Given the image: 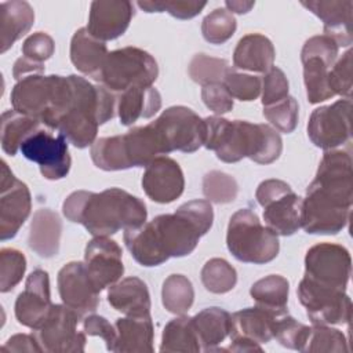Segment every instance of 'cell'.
Returning <instances> with one entry per match:
<instances>
[{
    "label": "cell",
    "instance_id": "obj_1",
    "mask_svg": "<svg viewBox=\"0 0 353 353\" xmlns=\"http://www.w3.org/2000/svg\"><path fill=\"white\" fill-rule=\"evenodd\" d=\"M208 200H192L174 214H163L138 228L125 229L123 240L131 256L142 266H159L170 258L192 254L201 236L212 226Z\"/></svg>",
    "mask_w": 353,
    "mask_h": 353
},
{
    "label": "cell",
    "instance_id": "obj_2",
    "mask_svg": "<svg viewBox=\"0 0 353 353\" xmlns=\"http://www.w3.org/2000/svg\"><path fill=\"white\" fill-rule=\"evenodd\" d=\"M62 212L70 222L81 223L94 237L138 228L148 216L145 203L120 188L99 193L76 190L65 199Z\"/></svg>",
    "mask_w": 353,
    "mask_h": 353
},
{
    "label": "cell",
    "instance_id": "obj_3",
    "mask_svg": "<svg viewBox=\"0 0 353 353\" xmlns=\"http://www.w3.org/2000/svg\"><path fill=\"white\" fill-rule=\"evenodd\" d=\"M204 123V146L214 150L223 163H237L248 157L258 164H270L281 154V137L268 124L230 121L221 116H208Z\"/></svg>",
    "mask_w": 353,
    "mask_h": 353
},
{
    "label": "cell",
    "instance_id": "obj_4",
    "mask_svg": "<svg viewBox=\"0 0 353 353\" xmlns=\"http://www.w3.org/2000/svg\"><path fill=\"white\" fill-rule=\"evenodd\" d=\"M70 103L68 76L32 74L18 80L11 91V105L18 113L39 120L55 130Z\"/></svg>",
    "mask_w": 353,
    "mask_h": 353
},
{
    "label": "cell",
    "instance_id": "obj_5",
    "mask_svg": "<svg viewBox=\"0 0 353 353\" xmlns=\"http://www.w3.org/2000/svg\"><path fill=\"white\" fill-rule=\"evenodd\" d=\"M226 245L237 261L255 265L273 261L280 250L277 234L263 226L250 208H241L230 216Z\"/></svg>",
    "mask_w": 353,
    "mask_h": 353
},
{
    "label": "cell",
    "instance_id": "obj_6",
    "mask_svg": "<svg viewBox=\"0 0 353 353\" xmlns=\"http://www.w3.org/2000/svg\"><path fill=\"white\" fill-rule=\"evenodd\" d=\"M159 76L156 59L138 47L110 51L98 76L94 79L113 94L135 87H152Z\"/></svg>",
    "mask_w": 353,
    "mask_h": 353
},
{
    "label": "cell",
    "instance_id": "obj_7",
    "mask_svg": "<svg viewBox=\"0 0 353 353\" xmlns=\"http://www.w3.org/2000/svg\"><path fill=\"white\" fill-rule=\"evenodd\" d=\"M352 201L310 183L302 200L301 228L309 234L339 233L349 222Z\"/></svg>",
    "mask_w": 353,
    "mask_h": 353
},
{
    "label": "cell",
    "instance_id": "obj_8",
    "mask_svg": "<svg viewBox=\"0 0 353 353\" xmlns=\"http://www.w3.org/2000/svg\"><path fill=\"white\" fill-rule=\"evenodd\" d=\"M150 124L156 130L165 154L174 150L193 153L204 145V119L186 106H170Z\"/></svg>",
    "mask_w": 353,
    "mask_h": 353
},
{
    "label": "cell",
    "instance_id": "obj_9",
    "mask_svg": "<svg viewBox=\"0 0 353 353\" xmlns=\"http://www.w3.org/2000/svg\"><path fill=\"white\" fill-rule=\"evenodd\" d=\"M25 159L36 163L41 175L48 181L65 178L72 165L66 138L51 128L40 127L25 138L21 145Z\"/></svg>",
    "mask_w": 353,
    "mask_h": 353
},
{
    "label": "cell",
    "instance_id": "obj_10",
    "mask_svg": "<svg viewBox=\"0 0 353 353\" xmlns=\"http://www.w3.org/2000/svg\"><path fill=\"white\" fill-rule=\"evenodd\" d=\"M298 299L312 324L343 325L352 319V302L346 291L320 285L306 277L298 284Z\"/></svg>",
    "mask_w": 353,
    "mask_h": 353
},
{
    "label": "cell",
    "instance_id": "obj_11",
    "mask_svg": "<svg viewBox=\"0 0 353 353\" xmlns=\"http://www.w3.org/2000/svg\"><path fill=\"white\" fill-rule=\"evenodd\" d=\"M350 274L352 258L343 245L320 243L307 250L303 277L328 288L346 291Z\"/></svg>",
    "mask_w": 353,
    "mask_h": 353
},
{
    "label": "cell",
    "instance_id": "obj_12",
    "mask_svg": "<svg viewBox=\"0 0 353 353\" xmlns=\"http://www.w3.org/2000/svg\"><path fill=\"white\" fill-rule=\"evenodd\" d=\"M81 316L66 305H54L46 323L33 331L41 352L77 353L84 352L85 332L79 330Z\"/></svg>",
    "mask_w": 353,
    "mask_h": 353
},
{
    "label": "cell",
    "instance_id": "obj_13",
    "mask_svg": "<svg viewBox=\"0 0 353 353\" xmlns=\"http://www.w3.org/2000/svg\"><path fill=\"white\" fill-rule=\"evenodd\" d=\"M350 99H339L332 105L314 109L307 121V137L324 150H332L350 141Z\"/></svg>",
    "mask_w": 353,
    "mask_h": 353
},
{
    "label": "cell",
    "instance_id": "obj_14",
    "mask_svg": "<svg viewBox=\"0 0 353 353\" xmlns=\"http://www.w3.org/2000/svg\"><path fill=\"white\" fill-rule=\"evenodd\" d=\"M32 210V197L25 182L15 178L7 163L1 161L0 176V239L17 236Z\"/></svg>",
    "mask_w": 353,
    "mask_h": 353
},
{
    "label": "cell",
    "instance_id": "obj_15",
    "mask_svg": "<svg viewBox=\"0 0 353 353\" xmlns=\"http://www.w3.org/2000/svg\"><path fill=\"white\" fill-rule=\"evenodd\" d=\"M84 265L94 287L101 292L124 273L121 247L109 236H97L85 245Z\"/></svg>",
    "mask_w": 353,
    "mask_h": 353
},
{
    "label": "cell",
    "instance_id": "obj_16",
    "mask_svg": "<svg viewBox=\"0 0 353 353\" xmlns=\"http://www.w3.org/2000/svg\"><path fill=\"white\" fill-rule=\"evenodd\" d=\"M52 306L48 273L43 269H36L28 276L25 290L17 296L15 317L19 324L34 331L46 323Z\"/></svg>",
    "mask_w": 353,
    "mask_h": 353
},
{
    "label": "cell",
    "instance_id": "obj_17",
    "mask_svg": "<svg viewBox=\"0 0 353 353\" xmlns=\"http://www.w3.org/2000/svg\"><path fill=\"white\" fill-rule=\"evenodd\" d=\"M62 303L77 312L81 317L94 313L99 305V291L94 287L84 262H69L57 277Z\"/></svg>",
    "mask_w": 353,
    "mask_h": 353
},
{
    "label": "cell",
    "instance_id": "obj_18",
    "mask_svg": "<svg viewBox=\"0 0 353 353\" xmlns=\"http://www.w3.org/2000/svg\"><path fill=\"white\" fill-rule=\"evenodd\" d=\"M141 183L152 201L168 204L183 193L185 176L181 165L174 159L159 156L145 167Z\"/></svg>",
    "mask_w": 353,
    "mask_h": 353
},
{
    "label": "cell",
    "instance_id": "obj_19",
    "mask_svg": "<svg viewBox=\"0 0 353 353\" xmlns=\"http://www.w3.org/2000/svg\"><path fill=\"white\" fill-rule=\"evenodd\" d=\"M134 14V4L131 1H92L87 30L103 43L114 40L128 29Z\"/></svg>",
    "mask_w": 353,
    "mask_h": 353
},
{
    "label": "cell",
    "instance_id": "obj_20",
    "mask_svg": "<svg viewBox=\"0 0 353 353\" xmlns=\"http://www.w3.org/2000/svg\"><path fill=\"white\" fill-rule=\"evenodd\" d=\"M301 4L323 22L324 34L331 37L338 47H349L352 39V0H309Z\"/></svg>",
    "mask_w": 353,
    "mask_h": 353
},
{
    "label": "cell",
    "instance_id": "obj_21",
    "mask_svg": "<svg viewBox=\"0 0 353 353\" xmlns=\"http://www.w3.org/2000/svg\"><path fill=\"white\" fill-rule=\"evenodd\" d=\"M114 328L116 339L110 352L152 353L154 350V331L150 314H135L117 319Z\"/></svg>",
    "mask_w": 353,
    "mask_h": 353
},
{
    "label": "cell",
    "instance_id": "obj_22",
    "mask_svg": "<svg viewBox=\"0 0 353 353\" xmlns=\"http://www.w3.org/2000/svg\"><path fill=\"white\" fill-rule=\"evenodd\" d=\"M277 314L280 313L270 312L256 305L234 312L230 314L229 336L230 339H245L259 345L268 343L273 339V323Z\"/></svg>",
    "mask_w": 353,
    "mask_h": 353
},
{
    "label": "cell",
    "instance_id": "obj_23",
    "mask_svg": "<svg viewBox=\"0 0 353 353\" xmlns=\"http://www.w3.org/2000/svg\"><path fill=\"white\" fill-rule=\"evenodd\" d=\"M274 57V47L266 36L248 33L239 40L233 51V65L239 70L266 73L273 68Z\"/></svg>",
    "mask_w": 353,
    "mask_h": 353
},
{
    "label": "cell",
    "instance_id": "obj_24",
    "mask_svg": "<svg viewBox=\"0 0 353 353\" xmlns=\"http://www.w3.org/2000/svg\"><path fill=\"white\" fill-rule=\"evenodd\" d=\"M62 233V221L59 215L50 208H40L34 212L28 244L29 248L41 258H52L59 251Z\"/></svg>",
    "mask_w": 353,
    "mask_h": 353
},
{
    "label": "cell",
    "instance_id": "obj_25",
    "mask_svg": "<svg viewBox=\"0 0 353 353\" xmlns=\"http://www.w3.org/2000/svg\"><path fill=\"white\" fill-rule=\"evenodd\" d=\"M109 305L125 314H150V294L148 285L139 277H125L108 288Z\"/></svg>",
    "mask_w": 353,
    "mask_h": 353
},
{
    "label": "cell",
    "instance_id": "obj_26",
    "mask_svg": "<svg viewBox=\"0 0 353 353\" xmlns=\"http://www.w3.org/2000/svg\"><path fill=\"white\" fill-rule=\"evenodd\" d=\"M161 108V95L152 87L130 88L117 97L116 112L121 125H132L139 119H150Z\"/></svg>",
    "mask_w": 353,
    "mask_h": 353
},
{
    "label": "cell",
    "instance_id": "obj_27",
    "mask_svg": "<svg viewBox=\"0 0 353 353\" xmlns=\"http://www.w3.org/2000/svg\"><path fill=\"white\" fill-rule=\"evenodd\" d=\"M302 197L290 190L263 205V221L277 236H292L301 228Z\"/></svg>",
    "mask_w": 353,
    "mask_h": 353
},
{
    "label": "cell",
    "instance_id": "obj_28",
    "mask_svg": "<svg viewBox=\"0 0 353 353\" xmlns=\"http://www.w3.org/2000/svg\"><path fill=\"white\" fill-rule=\"evenodd\" d=\"M108 54L106 44L91 36L87 28H80L72 36L70 61L79 72L95 79L101 72Z\"/></svg>",
    "mask_w": 353,
    "mask_h": 353
},
{
    "label": "cell",
    "instance_id": "obj_29",
    "mask_svg": "<svg viewBox=\"0 0 353 353\" xmlns=\"http://www.w3.org/2000/svg\"><path fill=\"white\" fill-rule=\"evenodd\" d=\"M34 22V11L28 1L11 0L0 4V44L4 54L12 44L25 36Z\"/></svg>",
    "mask_w": 353,
    "mask_h": 353
},
{
    "label": "cell",
    "instance_id": "obj_30",
    "mask_svg": "<svg viewBox=\"0 0 353 353\" xmlns=\"http://www.w3.org/2000/svg\"><path fill=\"white\" fill-rule=\"evenodd\" d=\"M125 156L130 168L146 167L156 157L165 154L153 125H139L123 134Z\"/></svg>",
    "mask_w": 353,
    "mask_h": 353
},
{
    "label": "cell",
    "instance_id": "obj_31",
    "mask_svg": "<svg viewBox=\"0 0 353 353\" xmlns=\"http://www.w3.org/2000/svg\"><path fill=\"white\" fill-rule=\"evenodd\" d=\"M192 320L201 350H219L218 346L230 332V313L222 307L212 306L203 309Z\"/></svg>",
    "mask_w": 353,
    "mask_h": 353
},
{
    "label": "cell",
    "instance_id": "obj_32",
    "mask_svg": "<svg viewBox=\"0 0 353 353\" xmlns=\"http://www.w3.org/2000/svg\"><path fill=\"white\" fill-rule=\"evenodd\" d=\"M98 121L94 114L83 109H69L58 121L57 131L61 132L69 143L79 149L91 146L97 141Z\"/></svg>",
    "mask_w": 353,
    "mask_h": 353
},
{
    "label": "cell",
    "instance_id": "obj_33",
    "mask_svg": "<svg viewBox=\"0 0 353 353\" xmlns=\"http://www.w3.org/2000/svg\"><path fill=\"white\" fill-rule=\"evenodd\" d=\"M0 141L1 149L10 156H15L21 149L22 142L28 135L34 132L43 124L26 114L18 113L17 110H7L1 114Z\"/></svg>",
    "mask_w": 353,
    "mask_h": 353
},
{
    "label": "cell",
    "instance_id": "obj_34",
    "mask_svg": "<svg viewBox=\"0 0 353 353\" xmlns=\"http://www.w3.org/2000/svg\"><path fill=\"white\" fill-rule=\"evenodd\" d=\"M160 352H201L192 317L179 314L165 324L161 335Z\"/></svg>",
    "mask_w": 353,
    "mask_h": 353
},
{
    "label": "cell",
    "instance_id": "obj_35",
    "mask_svg": "<svg viewBox=\"0 0 353 353\" xmlns=\"http://www.w3.org/2000/svg\"><path fill=\"white\" fill-rule=\"evenodd\" d=\"M290 283L280 274H269L251 285L250 295L256 306L270 312L281 313L287 310Z\"/></svg>",
    "mask_w": 353,
    "mask_h": 353
},
{
    "label": "cell",
    "instance_id": "obj_36",
    "mask_svg": "<svg viewBox=\"0 0 353 353\" xmlns=\"http://www.w3.org/2000/svg\"><path fill=\"white\" fill-rule=\"evenodd\" d=\"M303 65V83L310 103H320L335 97L328 84V70L332 65L319 57L301 59Z\"/></svg>",
    "mask_w": 353,
    "mask_h": 353
},
{
    "label": "cell",
    "instance_id": "obj_37",
    "mask_svg": "<svg viewBox=\"0 0 353 353\" xmlns=\"http://www.w3.org/2000/svg\"><path fill=\"white\" fill-rule=\"evenodd\" d=\"M90 154L94 164L103 171H120L130 168L123 135L98 138L91 145Z\"/></svg>",
    "mask_w": 353,
    "mask_h": 353
},
{
    "label": "cell",
    "instance_id": "obj_38",
    "mask_svg": "<svg viewBox=\"0 0 353 353\" xmlns=\"http://www.w3.org/2000/svg\"><path fill=\"white\" fill-rule=\"evenodd\" d=\"M194 301V290L192 281L183 274L168 276L161 288L163 306L174 314L186 313Z\"/></svg>",
    "mask_w": 353,
    "mask_h": 353
},
{
    "label": "cell",
    "instance_id": "obj_39",
    "mask_svg": "<svg viewBox=\"0 0 353 353\" xmlns=\"http://www.w3.org/2000/svg\"><path fill=\"white\" fill-rule=\"evenodd\" d=\"M301 352L305 353H345L349 345L345 334L331 325H317L309 328Z\"/></svg>",
    "mask_w": 353,
    "mask_h": 353
},
{
    "label": "cell",
    "instance_id": "obj_40",
    "mask_svg": "<svg viewBox=\"0 0 353 353\" xmlns=\"http://www.w3.org/2000/svg\"><path fill=\"white\" fill-rule=\"evenodd\" d=\"M201 283L212 294H226L237 283L236 269L223 258L208 259L201 269Z\"/></svg>",
    "mask_w": 353,
    "mask_h": 353
},
{
    "label": "cell",
    "instance_id": "obj_41",
    "mask_svg": "<svg viewBox=\"0 0 353 353\" xmlns=\"http://www.w3.org/2000/svg\"><path fill=\"white\" fill-rule=\"evenodd\" d=\"M237 22L226 8H215L201 22V33L211 44H223L236 32Z\"/></svg>",
    "mask_w": 353,
    "mask_h": 353
},
{
    "label": "cell",
    "instance_id": "obj_42",
    "mask_svg": "<svg viewBox=\"0 0 353 353\" xmlns=\"http://www.w3.org/2000/svg\"><path fill=\"white\" fill-rule=\"evenodd\" d=\"M228 69V61L207 54H196L188 66L190 79L200 85L223 81Z\"/></svg>",
    "mask_w": 353,
    "mask_h": 353
},
{
    "label": "cell",
    "instance_id": "obj_43",
    "mask_svg": "<svg viewBox=\"0 0 353 353\" xmlns=\"http://www.w3.org/2000/svg\"><path fill=\"white\" fill-rule=\"evenodd\" d=\"M203 193L208 201L226 204L237 197L239 185L232 175L214 170L203 178Z\"/></svg>",
    "mask_w": 353,
    "mask_h": 353
},
{
    "label": "cell",
    "instance_id": "obj_44",
    "mask_svg": "<svg viewBox=\"0 0 353 353\" xmlns=\"http://www.w3.org/2000/svg\"><path fill=\"white\" fill-rule=\"evenodd\" d=\"M309 328L310 327L299 323L292 316H290L288 312H283L274 319L273 338L277 339L284 347L301 352Z\"/></svg>",
    "mask_w": 353,
    "mask_h": 353
},
{
    "label": "cell",
    "instance_id": "obj_45",
    "mask_svg": "<svg viewBox=\"0 0 353 353\" xmlns=\"http://www.w3.org/2000/svg\"><path fill=\"white\" fill-rule=\"evenodd\" d=\"M232 95L241 102H250L259 97L261 94V79L258 76L247 74L240 72L236 68H230L226 70L223 81H222Z\"/></svg>",
    "mask_w": 353,
    "mask_h": 353
},
{
    "label": "cell",
    "instance_id": "obj_46",
    "mask_svg": "<svg viewBox=\"0 0 353 353\" xmlns=\"http://www.w3.org/2000/svg\"><path fill=\"white\" fill-rule=\"evenodd\" d=\"M26 270L25 255L15 248H1L0 251V291H11L23 277Z\"/></svg>",
    "mask_w": 353,
    "mask_h": 353
},
{
    "label": "cell",
    "instance_id": "obj_47",
    "mask_svg": "<svg viewBox=\"0 0 353 353\" xmlns=\"http://www.w3.org/2000/svg\"><path fill=\"white\" fill-rule=\"evenodd\" d=\"M263 116L279 131L290 134L295 130L298 124L299 106L296 99L288 95L285 99L277 103L263 106Z\"/></svg>",
    "mask_w": 353,
    "mask_h": 353
},
{
    "label": "cell",
    "instance_id": "obj_48",
    "mask_svg": "<svg viewBox=\"0 0 353 353\" xmlns=\"http://www.w3.org/2000/svg\"><path fill=\"white\" fill-rule=\"evenodd\" d=\"M145 12H168L178 19H190L201 12L207 6L205 1H188V0H145L137 3Z\"/></svg>",
    "mask_w": 353,
    "mask_h": 353
},
{
    "label": "cell",
    "instance_id": "obj_49",
    "mask_svg": "<svg viewBox=\"0 0 353 353\" xmlns=\"http://www.w3.org/2000/svg\"><path fill=\"white\" fill-rule=\"evenodd\" d=\"M328 84L334 95H341L345 99L352 97V51L347 50L336 58L328 70Z\"/></svg>",
    "mask_w": 353,
    "mask_h": 353
},
{
    "label": "cell",
    "instance_id": "obj_50",
    "mask_svg": "<svg viewBox=\"0 0 353 353\" xmlns=\"http://www.w3.org/2000/svg\"><path fill=\"white\" fill-rule=\"evenodd\" d=\"M261 87L263 106L277 103L290 95L288 80L284 72L277 66H273L266 73H263V77L261 79Z\"/></svg>",
    "mask_w": 353,
    "mask_h": 353
},
{
    "label": "cell",
    "instance_id": "obj_51",
    "mask_svg": "<svg viewBox=\"0 0 353 353\" xmlns=\"http://www.w3.org/2000/svg\"><path fill=\"white\" fill-rule=\"evenodd\" d=\"M55 51V43L52 37L44 32H36L26 37L22 44V55L33 62L44 63L50 59Z\"/></svg>",
    "mask_w": 353,
    "mask_h": 353
},
{
    "label": "cell",
    "instance_id": "obj_52",
    "mask_svg": "<svg viewBox=\"0 0 353 353\" xmlns=\"http://www.w3.org/2000/svg\"><path fill=\"white\" fill-rule=\"evenodd\" d=\"M338 51L339 47L331 37L325 34H317L305 41L301 51V59L309 57H319L327 63L334 65L338 58Z\"/></svg>",
    "mask_w": 353,
    "mask_h": 353
},
{
    "label": "cell",
    "instance_id": "obj_53",
    "mask_svg": "<svg viewBox=\"0 0 353 353\" xmlns=\"http://www.w3.org/2000/svg\"><path fill=\"white\" fill-rule=\"evenodd\" d=\"M201 99L204 105L216 114H223L233 109V98L222 81L203 85Z\"/></svg>",
    "mask_w": 353,
    "mask_h": 353
},
{
    "label": "cell",
    "instance_id": "obj_54",
    "mask_svg": "<svg viewBox=\"0 0 353 353\" xmlns=\"http://www.w3.org/2000/svg\"><path fill=\"white\" fill-rule=\"evenodd\" d=\"M81 325L85 335L102 338L106 343V349L112 350V346L116 339V328L105 317L90 313L83 319Z\"/></svg>",
    "mask_w": 353,
    "mask_h": 353
},
{
    "label": "cell",
    "instance_id": "obj_55",
    "mask_svg": "<svg viewBox=\"0 0 353 353\" xmlns=\"http://www.w3.org/2000/svg\"><path fill=\"white\" fill-rule=\"evenodd\" d=\"M290 190H292V188L281 179H266L258 185L256 192H255V199L259 203V205L263 207L269 201L277 199L279 196H281Z\"/></svg>",
    "mask_w": 353,
    "mask_h": 353
},
{
    "label": "cell",
    "instance_id": "obj_56",
    "mask_svg": "<svg viewBox=\"0 0 353 353\" xmlns=\"http://www.w3.org/2000/svg\"><path fill=\"white\" fill-rule=\"evenodd\" d=\"M1 350L4 352H41L36 336L28 334H15L7 339Z\"/></svg>",
    "mask_w": 353,
    "mask_h": 353
},
{
    "label": "cell",
    "instance_id": "obj_57",
    "mask_svg": "<svg viewBox=\"0 0 353 353\" xmlns=\"http://www.w3.org/2000/svg\"><path fill=\"white\" fill-rule=\"evenodd\" d=\"M43 72H44V63L33 62L25 57L18 58L12 68V76L17 81L32 74H43Z\"/></svg>",
    "mask_w": 353,
    "mask_h": 353
},
{
    "label": "cell",
    "instance_id": "obj_58",
    "mask_svg": "<svg viewBox=\"0 0 353 353\" xmlns=\"http://www.w3.org/2000/svg\"><path fill=\"white\" fill-rule=\"evenodd\" d=\"M226 10L229 12H236V14H247L254 6L255 1H241V0H228L225 1Z\"/></svg>",
    "mask_w": 353,
    "mask_h": 353
}]
</instances>
